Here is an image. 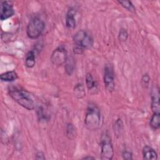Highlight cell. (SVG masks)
<instances>
[{
    "instance_id": "cell-1",
    "label": "cell",
    "mask_w": 160,
    "mask_h": 160,
    "mask_svg": "<svg viewBox=\"0 0 160 160\" xmlns=\"http://www.w3.org/2000/svg\"><path fill=\"white\" fill-rule=\"evenodd\" d=\"M9 94L14 101L24 108L28 110H32L35 108L34 99L32 96L26 90L11 87L9 89Z\"/></svg>"
},
{
    "instance_id": "cell-2",
    "label": "cell",
    "mask_w": 160,
    "mask_h": 160,
    "mask_svg": "<svg viewBox=\"0 0 160 160\" xmlns=\"http://www.w3.org/2000/svg\"><path fill=\"white\" fill-rule=\"evenodd\" d=\"M101 114L99 108L94 103H89L86 108L84 117V126L90 131L98 129L101 124Z\"/></svg>"
},
{
    "instance_id": "cell-3",
    "label": "cell",
    "mask_w": 160,
    "mask_h": 160,
    "mask_svg": "<svg viewBox=\"0 0 160 160\" xmlns=\"http://www.w3.org/2000/svg\"><path fill=\"white\" fill-rule=\"evenodd\" d=\"M73 52L76 54H81L86 49L91 48L93 44V39L84 30H79L73 36Z\"/></svg>"
},
{
    "instance_id": "cell-4",
    "label": "cell",
    "mask_w": 160,
    "mask_h": 160,
    "mask_svg": "<svg viewBox=\"0 0 160 160\" xmlns=\"http://www.w3.org/2000/svg\"><path fill=\"white\" fill-rule=\"evenodd\" d=\"M45 28L44 22L38 17L33 18L28 23L26 28V34L31 39H38Z\"/></svg>"
},
{
    "instance_id": "cell-5",
    "label": "cell",
    "mask_w": 160,
    "mask_h": 160,
    "mask_svg": "<svg viewBox=\"0 0 160 160\" xmlns=\"http://www.w3.org/2000/svg\"><path fill=\"white\" fill-rule=\"evenodd\" d=\"M101 159L102 160H111L114 155V149L111 138L105 132L101 139Z\"/></svg>"
},
{
    "instance_id": "cell-6",
    "label": "cell",
    "mask_w": 160,
    "mask_h": 160,
    "mask_svg": "<svg viewBox=\"0 0 160 160\" xmlns=\"http://www.w3.org/2000/svg\"><path fill=\"white\" fill-rule=\"evenodd\" d=\"M103 81L104 86L109 92H112L115 88L114 68L111 64L108 63L104 66Z\"/></svg>"
},
{
    "instance_id": "cell-7",
    "label": "cell",
    "mask_w": 160,
    "mask_h": 160,
    "mask_svg": "<svg viewBox=\"0 0 160 160\" xmlns=\"http://www.w3.org/2000/svg\"><path fill=\"white\" fill-rule=\"evenodd\" d=\"M68 58L67 50L64 46H61L53 51L51 56V61L56 66H61L65 64Z\"/></svg>"
},
{
    "instance_id": "cell-8",
    "label": "cell",
    "mask_w": 160,
    "mask_h": 160,
    "mask_svg": "<svg viewBox=\"0 0 160 160\" xmlns=\"http://www.w3.org/2000/svg\"><path fill=\"white\" fill-rule=\"evenodd\" d=\"M15 13L13 8L12 2L4 1L1 2L0 9V19L1 21H4L12 17Z\"/></svg>"
},
{
    "instance_id": "cell-9",
    "label": "cell",
    "mask_w": 160,
    "mask_h": 160,
    "mask_svg": "<svg viewBox=\"0 0 160 160\" xmlns=\"http://www.w3.org/2000/svg\"><path fill=\"white\" fill-rule=\"evenodd\" d=\"M151 107L153 113H160L159 92L158 88L155 87L152 90Z\"/></svg>"
},
{
    "instance_id": "cell-10",
    "label": "cell",
    "mask_w": 160,
    "mask_h": 160,
    "mask_svg": "<svg viewBox=\"0 0 160 160\" xmlns=\"http://www.w3.org/2000/svg\"><path fill=\"white\" fill-rule=\"evenodd\" d=\"M76 11L72 9H69L66 15V26L69 29H74L76 25Z\"/></svg>"
},
{
    "instance_id": "cell-11",
    "label": "cell",
    "mask_w": 160,
    "mask_h": 160,
    "mask_svg": "<svg viewBox=\"0 0 160 160\" xmlns=\"http://www.w3.org/2000/svg\"><path fill=\"white\" fill-rule=\"evenodd\" d=\"M142 157L145 160H156L158 159V154L151 146H145L142 149Z\"/></svg>"
},
{
    "instance_id": "cell-12",
    "label": "cell",
    "mask_w": 160,
    "mask_h": 160,
    "mask_svg": "<svg viewBox=\"0 0 160 160\" xmlns=\"http://www.w3.org/2000/svg\"><path fill=\"white\" fill-rule=\"evenodd\" d=\"M18 78V74L14 71H7L0 75L1 80L4 82H12L16 81Z\"/></svg>"
},
{
    "instance_id": "cell-13",
    "label": "cell",
    "mask_w": 160,
    "mask_h": 160,
    "mask_svg": "<svg viewBox=\"0 0 160 160\" xmlns=\"http://www.w3.org/2000/svg\"><path fill=\"white\" fill-rule=\"evenodd\" d=\"M36 64V56L34 51H29L25 58V66L28 68H31L34 66Z\"/></svg>"
},
{
    "instance_id": "cell-14",
    "label": "cell",
    "mask_w": 160,
    "mask_h": 160,
    "mask_svg": "<svg viewBox=\"0 0 160 160\" xmlns=\"http://www.w3.org/2000/svg\"><path fill=\"white\" fill-rule=\"evenodd\" d=\"M75 67V62L74 59L72 57H68L67 59V61L65 62V71L66 74H68L69 76H71L72 72H74Z\"/></svg>"
},
{
    "instance_id": "cell-15",
    "label": "cell",
    "mask_w": 160,
    "mask_h": 160,
    "mask_svg": "<svg viewBox=\"0 0 160 160\" xmlns=\"http://www.w3.org/2000/svg\"><path fill=\"white\" fill-rule=\"evenodd\" d=\"M149 126L154 130H157L160 127V113H153L149 122Z\"/></svg>"
},
{
    "instance_id": "cell-16",
    "label": "cell",
    "mask_w": 160,
    "mask_h": 160,
    "mask_svg": "<svg viewBox=\"0 0 160 160\" xmlns=\"http://www.w3.org/2000/svg\"><path fill=\"white\" fill-rule=\"evenodd\" d=\"M73 92L74 96L78 99H81L86 96L84 86L81 83H78L74 86Z\"/></svg>"
},
{
    "instance_id": "cell-17",
    "label": "cell",
    "mask_w": 160,
    "mask_h": 160,
    "mask_svg": "<svg viewBox=\"0 0 160 160\" xmlns=\"http://www.w3.org/2000/svg\"><path fill=\"white\" fill-rule=\"evenodd\" d=\"M86 85L89 91L97 88L96 81L94 79L92 74L90 72H88L86 75Z\"/></svg>"
},
{
    "instance_id": "cell-18",
    "label": "cell",
    "mask_w": 160,
    "mask_h": 160,
    "mask_svg": "<svg viewBox=\"0 0 160 160\" xmlns=\"http://www.w3.org/2000/svg\"><path fill=\"white\" fill-rule=\"evenodd\" d=\"M113 130L117 136H120L123 131V122L121 119H117L113 124Z\"/></svg>"
},
{
    "instance_id": "cell-19",
    "label": "cell",
    "mask_w": 160,
    "mask_h": 160,
    "mask_svg": "<svg viewBox=\"0 0 160 160\" xmlns=\"http://www.w3.org/2000/svg\"><path fill=\"white\" fill-rule=\"evenodd\" d=\"M118 3L124 9L132 13H136V8L130 1H118Z\"/></svg>"
},
{
    "instance_id": "cell-20",
    "label": "cell",
    "mask_w": 160,
    "mask_h": 160,
    "mask_svg": "<svg viewBox=\"0 0 160 160\" xmlns=\"http://www.w3.org/2000/svg\"><path fill=\"white\" fill-rule=\"evenodd\" d=\"M66 136L69 139H73L75 138L76 132V129L74 127L73 124L71 123H68L66 126Z\"/></svg>"
},
{
    "instance_id": "cell-21",
    "label": "cell",
    "mask_w": 160,
    "mask_h": 160,
    "mask_svg": "<svg viewBox=\"0 0 160 160\" xmlns=\"http://www.w3.org/2000/svg\"><path fill=\"white\" fill-rule=\"evenodd\" d=\"M128 38V33L125 29H121L118 34V39L121 42H125Z\"/></svg>"
},
{
    "instance_id": "cell-22",
    "label": "cell",
    "mask_w": 160,
    "mask_h": 160,
    "mask_svg": "<svg viewBox=\"0 0 160 160\" xmlns=\"http://www.w3.org/2000/svg\"><path fill=\"white\" fill-rule=\"evenodd\" d=\"M150 82V77L148 74H144L141 78L142 85L144 88H148Z\"/></svg>"
},
{
    "instance_id": "cell-23",
    "label": "cell",
    "mask_w": 160,
    "mask_h": 160,
    "mask_svg": "<svg viewBox=\"0 0 160 160\" xmlns=\"http://www.w3.org/2000/svg\"><path fill=\"white\" fill-rule=\"evenodd\" d=\"M122 158L126 160H131L132 159V154L131 151L128 150H124L122 154Z\"/></svg>"
},
{
    "instance_id": "cell-24",
    "label": "cell",
    "mask_w": 160,
    "mask_h": 160,
    "mask_svg": "<svg viewBox=\"0 0 160 160\" xmlns=\"http://www.w3.org/2000/svg\"><path fill=\"white\" fill-rule=\"evenodd\" d=\"M36 159H42V160H44L46 159L44 154L41 152V151H39L36 154Z\"/></svg>"
},
{
    "instance_id": "cell-25",
    "label": "cell",
    "mask_w": 160,
    "mask_h": 160,
    "mask_svg": "<svg viewBox=\"0 0 160 160\" xmlns=\"http://www.w3.org/2000/svg\"><path fill=\"white\" fill-rule=\"evenodd\" d=\"M83 159H95V158L91 156H84V158H82Z\"/></svg>"
}]
</instances>
